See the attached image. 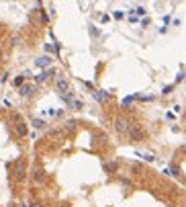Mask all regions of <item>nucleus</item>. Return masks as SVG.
<instances>
[{
  "mask_svg": "<svg viewBox=\"0 0 186 207\" xmlns=\"http://www.w3.org/2000/svg\"><path fill=\"white\" fill-rule=\"evenodd\" d=\"M127 133H129V137H131L133 142H139V139H143V137H145V131H143L141 127H137V125H131Z\"/></svg>",
  "mask_w": 186,
  "mask_h": 207,
  "instance_id": "obj_1",
  "label": "nucleus"
},
{
  "mask_svg": "<svg viewBox=\"0 0 186 207\" xmlns=\"http://www.w3.org/2000/svg\"><path fill=\"white\" fill-rule=\"evenodd\" d=\"M129 127H131V125H129V121H127L125 117L115 119V129H117L119 133H127V131H129Z\"/></svg>",
  "mask_w": 186,
  "mask_h": 207,
  "instance_id": "obj_2",
  "label": "nucleus"
},
{
  "mask_svg": "<svg viewBox=\"0 0 186 207\" xmlns=\"http://www.w3.org/2000/svg\"><path fill=\"white\" fill-rule=\"evenodd\" d=\"M14 174H16V178H23V176H25V162H23V160H19V162L14 164Z\"/></svg>",
  "mask_w": 186,
  "mask_h": 207,
  "instance_id": "obj_3",
  "label": "nucleus"
},
{
  "mask_svg": "<svg viewBox=\"0 0 186 207\" xmlns=\"http://www.w3.org/2000/svg\"><path fill=\"white\" fill-rule=\"evenodd\" d=\"M117 162H115V160H110V162H104V170H106V172H115V170H117Z\"/></svg>",
  "mask_w": 186,
  "mask_h": 207,
  "instance_id": "obj_4",
  "label": "nucleus"
},
{
  "mask_svg": "<svg viewBox=\"0 0 186 207\" xmlns=\"http://www.w3.org/2000/svg\"><path fill=\"white\" fill-rule=\"evenodd\" d=\"M16 133L19 135H27V125L23 123V121H19V125H16Z\"/></svg>",
  "mask_w": 186,
  "mask_h": 207,
  "instance_id": "obj_5",
  "label": "nucleus"
},
{
  "mask_svg": "<svg viewBox=\"0 0 186 207\" xmlns=\"http://www.w3.org/2000/svg\"><path fill=\"white\" fill-rule=\"evenodd\" d=\"M31 90H33V86H31V84L21 86V94H23V96H29V94H31Z\"/></svg>",
  "mask_w": 186,
  "mask_h": 207,
  "instance_id": "obj_6",
  "label": "nucleus"
},
{
  "mask_svg": "<svg viewBox=\"0 0 186 207\" xmlns=\"http://www.w3.org/2000/svg\"><path fill=\"white\" fill-rule=\"evenodd\" d=\"M55 86H57V90H61V92H66V90H68V82H66V80H61V78L57 80V84H55Z\"/></svg>",
  "mask_w": 186,
  "mask_h": 207,
  "instance_id": "obj_7",
  "label": "nucleus"
},
{
  "mask_svg": "<svg viewBox=\"0 0 186 207\" xmlns=\"http://www.w3.org/2000/svg\"><path fill=\"white\" fill-rule=\"evenodd\" d=\"M49 62H51V60H49L47 55H43V58H39V60H37V66H41V68H43V66H49Z\"/></svg>",
  "mask_w": 186,
  "mask_h": 207,
  "instance_id": "obj_8",
  "label": "nucleus"
},
{
  "mask_svg": "<svg viewBox=\"0 0 186 207\" xmlns=\"http://www.w3.org/2000/svg\"><path fill=\"white\" fill-rule=\"evenodd\" d=\"M33 178H35L37 183H43V180H45V176H43V172H39V170H37V172L33 174Z\"/></svg>",
  "mask_w": 186,
  "mask_h": 207,
  "instance_id": "obj_9",
  "label": "nucleus"
},
{
  "mask_svg": "<svg viewBox=\"0 0 186 207\" xmlns=\"http://www.w3.org/2000/svg\"><path fill=\"white\" fill-rule=\"evenodd\" d=\"M94 96H96L98 101H106V98H108V94H104V92H96Z\"/></svg>",
  "mask_w": 186,
  "mask_h": 207,
  "instance_id": "obj_10",
  "label": "nucleus"
},
{
  "mask_svg": "<svg viewBox=\"0 0 186 207\" xmlns=\"http://www.w3.org/2000/svg\"><path fill=\"white\" fill-rule=\"evenodd\" d=\"M49 74H51V72H43V74H39V76H37V82H43L47 76H49Z\"/></svg>",
  "mask_w": 186,
  "mask_h": 207,
  "instance_id": "obj_11",
  "label": "nucleus"
},
{
  "mask_svg": "<svg viewBox=\"0 0 186 207\" xmlns=\"http://www.w3.org/2000/svg\"><path fill=\"white\" fill-rule=\"evenodd\" d=\"M33 125H35V127H39V129H41V127H43V121H41V119H33Z\"/></svg>",
  "mask_w": 186,
  "mask_h": 207,
  "instance_id": "obj_12",
  "label": "nucleus"
},
{
  "mask_svg": "<svg viewBox=\"0 0 186 207\" xmlns=\"http://www.w3.org/2000/svg\"><path fill=\"white\" fill-rule=\"evenodd\" d=\"M31 207H41V205H39V203H33V205H31Z\"/></svg>",
  "mask_w": 186,
  "mask_h": 207,
  "instance_id": "obj_13",
  "label": "nucleus"
},
{
  "mask_svg": "<svg viewBox=\"0 0 186 207\" xmlns=\"http://www.w3.org/2000/svg\"><path fill=\"white\" fill-rule=\"evenodd\" d=\"M182 152H184V154H186V146H184V148H182Z\"/></svg>",
  "mask_w": 186,
  "mask_h": 207,
  "instance_id": "obj_14",
  "label": "nucleus"
},
{
  "mask_svg": "<svg viewBox=\"0 0 186 207\" xmlns=\"http://www.w3.org/2000/svg\"><path fill=\"white\" fill-rule=\"evenodd\" d=\"M0 58H2V51H0Z\"/></svg>",
  "mask_w": 186,
  "mask_h": 207,
  "instance_id": "obj_15",
  "label": "nucleus"
}]
</instances>
